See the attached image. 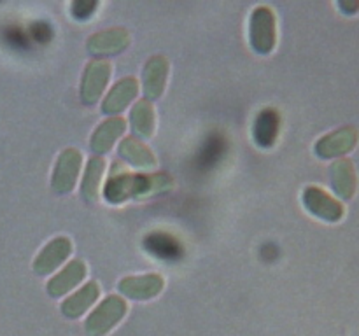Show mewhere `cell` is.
<instances>
[{"label":"cell","mask_w":359,"mask_h":336,"mask_svg":"<svg viewBox=\"0 0 359 336\" xmlns=\"http://www.w3.org/2000/svg\"><path fill=\"white\" fill-rule=\"evenodd\" d=\"M165 280L158 273H147V275L125 276L119 280L118 289L119 293L125 294L126 298L135 301H147L156 298L163 290Z\"/></svg>","instance_id":"8"},{"label":"cell","mask_w":359,"mask_h":336,"mask_svg":"<svg viewBox=\"0 0 359 336\" xmlns=\"http://www.w3.org/2000/svg\"><path fill=\"white\" fill-rule=\"evenodd\" d=\"M304 205L312 216L328 220V223H339L344 217L342 203L316 186H311L304 191Z\"/></svg>","instance_id":"7"},{"label":"cell","mask_w":359,"mask_h":336,"mask_svg":"<svg viewBox=\"0 0 359 336\" xmlns=\"http://www.w3.org/2000/svg\"><path fill=\"white\" fill-rule=\"evenodd\" d=\"M98 2H74L72 4V16L76 20H88L91 14L97 10Z\"/></svg>","instance_id":"21"},{"label":"cell","mask_w":359,"mask_h":336,"mask_svg":"<svg viewBox=\"0 0 359 336\" xmlns=\"http://www.w3.org/2000/svg\"><path fill=\"white\" fill-rule=\"evenodd\" d=\"M168 79V59L165 56L156 55L146 62L142 72V88L146 100L153 102L163 94Z\"/></svg>","instance_id":"10"},{"label":"cell","mask_w":359,"mask_h":336,"mask_svg":"<svg viewBox=\"0 0 359 336\" xmlns=\"http://www.w3.org/2000/svg\"><path fill=\"white\" fill-rule=\"evenodd\" d=\"M118 153L123 160L128 161L132 167L137 168H154L156 167V156L153 150L133 136H126L121 140Z\"/></svg>","instance_id":"17"},{"label":"cell","mask_w":359,"mask_h":336,"mask_svg":"<svg viewBox=\"0 0 359 336\" xmlns=\"http://www.w3.org/2000/svg\"><path fill=\"white\" fill-rule=\"evenodd\" d=\"M84 276H86V265L81 259H74L58 275L49 280L46 289H48V294L51 298H60L69 293V290H72Z\"/></svg>","instance_id":"13"},{"label":"cell","mask_w":359,"mask_h":336,"mask_svg":"<svg viewBox=\"0 0 359 336\" xmlns=\"http://www.w3.org/2000/svg\"><path fill=\"white\" fill-rule=\"evenodd\" d=\"M130 125L132 132L142 139H151L156 126V118H154V107L149 100H139L133 105L130 112Z\"/></svg>","instance_id":"18"},{"label":"cell","mask_w":359,"mask_h":336,"mask_svg":"<svg viewBox=\"0 0 359 336\" xmlns=\"http://www.w3.org/2000/svg\"><path fill=\"white\" fill-rule=\"evenodd\" d=\"M137 93H139V83H137L135 77L119 79L102 102V112L107 115L119 114L128 107L133 98H137Z\"/></svg>","instance_id":"12"},{"label":"cell","mask_w":359,"mask_h":336,"mask_svg":"<svg viewBox=\"0 0 359 336\" xmlns=\"http://www.w3.org/2000/svg\"><path fill=\"white\" fill-rule=\"evenodd\" d=\"M112 65L107 59H91L81 80V100L86 105L97 104L111 79Z\"/></svg>","instance_id":"4"},{"label":"cell","mask_w":359,"mask_h":336,"mask_svg":"<svg viewBox=\"0 0 359 336\" xmlns=\"http://www.w3.org/2000/svg\"><path fill=\"white\" fill-rule=\"evenodd\" d=\"M81 163H83V154L74 147L62 150L56 161L55 172L51 177V188L58 195H67L76 188L77 177L81 172Z\"/></svg>","instance_id":"5"},{"label":"cell","mask_w":359,"mask_h":336,"mask_svg":"<svg viewBox=\"0 0 359 336\" xmlns=\"http://www.w3.org/2000/svg\"><path fill=\"white\" fill-rule=\"evenodd\" d=\"M126 121L123 118H109L104 122H100L97 130L93 132L90 140V147L95 154H105L112 149L116 140L125 133Z\"/></svg>","instance_id":"14"},{"label":"cell","mask_w":359,"mask_h":336,"mask_svg":"<svg viewBox=\"0 0 359 336\" xmlns=\"http://www.w3.org/2000/svg\"><path fill=\"white\" fill-rule=\"evenodd\" d=\"M359 140V132L354 126H344V128L337 130V132L328 133V135L321 136V139L316 142V154L319 158H325V160H330V158L342 156V154L351 153L354 147L358 146Z\"/></svg>","instance_id":"6"},{"label":"cell","mask_w":359,"mask_h":336,"mask_svg":"<svg viewBox=\"0 0 359 336\" xmlns=\"http://www.w3.org/2000/svg\"><path fill=\"white\" fill-rule=\"evenodd\" d=\"M330 178H332L333 191L337 196L344 200H351L356 192V170H354L353 161L349 160H339L332 164L330 170Z\"/></svg>","instance_id":"15"},{"label":"cell","mask_w":359,"mask_h":336,"mask_svg":"<svg viewBox=\"0 0 359 336\" xmlns=\"http://www.w3.org/2000/svg\"><path fill=\"white\" fill-rule=\"evenodd\" d=\"M172 178L167 174H114L104 188V196L109 203L128 202V200H144L160 195L172 188Z\"/></svg>","instance_id":"1"},{"label":"cell","mask_w":359,"mask_h":336,"mask_svg":"<svg viewBox=\"0 0 359 336\" xmlns=\"http://www.w3.org/2000/svg\"><path fill=\"white\" fill-rule=\"evenodd\" d=\"M128 304L121 296H107L84 322L88 336H105L116 328L126 315Z\"/></svg>","instance_id":"2"},{"label":"cell","mask_w":359,"mask_h":336,"mask_svg":"<svg viewBox=\"0 0 359 336\" xmlns=\"http://www.w3.org/2000/svg\"><path fill=\"white\" fill-rule=\"evenodd\" d=\"M130 46V34L125 28H111V30L98 31L88 37L86 49L95 56L118 55Z\"/></svg>","instance_id":"9"},{"label":"cell","mask_w":359,"mask_h":336,"mask_svg":"<svg viewBox=\"0 0 359 336\" xmlns=\"http://www.w3.org/2000/svg\"><path fill=\"white\" fill-rule=\"evenodd\" d=\"M279 136V114L265 108L255 121V140L259 147H272Z\"/></svg>","instance_id":"19"},{"label":"cell","mask_w":359,"mask_h":336,"mask_svg":"<svg viewBox=\"0 0 359 336\" xmlns=\"http://www.w3.org/2000/svg\"><path fill=\"white\" fill-rule=\"evenodd\" d=\"M72 252V244L69 238L58 237L49 241L34 261V272L37 275H49L53 270L58 268Z\"/></svg>","instance_id":"11"},{"label":"cell","mask_w":359,"mask_h":336,"mask_svg":"<svg viewBox=\"0 0 359 336\" xmlns=\"http://www.w3.org/2000/svg\"><path fill=\"white\" fill-rule=\"evenodd\" d=\"M105 170V161L104 158L93 156L88 161L86 172H84L83 184H81V191L86 202H97L98 200V189H100L102 175Z\"/></svg>","instance_id":"20"},{"label":"cell","mask_w":359,"mask_h":336,"mask_svg":"<svg viewBox=\"0 0 359 336\" xmlns=\"http://www.w3.org/2000/svg\"><path fill=\"white\" fill-rule=\"evenodd\" d=\"M98 296H100V286L97 282H88L86 286L81 287L77 293L63 301L60 307L62 314L67 318H79L98 300Z\"/></svg>","instance_id":"16"},{"label":"cell","mask_w":359,"mask_h":336,"mask_svg":"<svg viewBox=\"0 0 359 336\" xmlns=\"http://www.w3.org/2000/svg\"><path fill=\"white\" fill-rule=\"evenodd\" d=\"M249 34H251V46L256 52L269 55L273 51L277 42V23L276 14L270 7H256L251 16Z\"/></svg>","instance_id":"3"},{"label":"cell","mask_w":359,"mask_h":336,"mask_svg":"<svg viewBox=\"0 0 359 336\" xmlns=\"http://www.w3.org/2000/svg\"><path fill=\"white\" fill-rule=\"evenodd\" d=\"M340 6V9H344L346 10L347 14H353V13H356V10L359 9V2H340L339 4Z\"/></svg>","instance_id":"22"}]
</instances>
